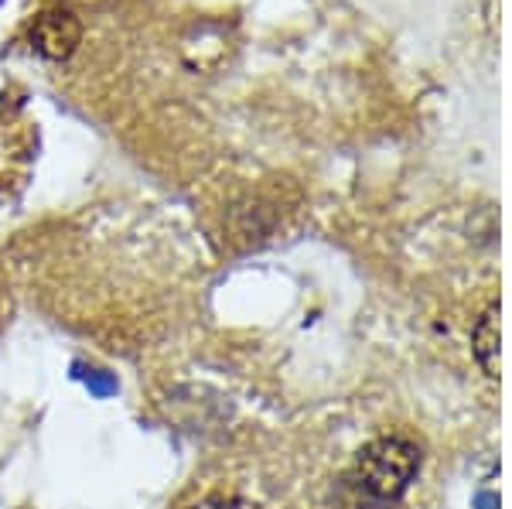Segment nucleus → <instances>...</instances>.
Returning a JSON list of instances; mask_svg holds the SVG:
<instances>
[{
	"label": "nucleus",
	"mask_w": 512,
	"mask_h": 509,
	"mask_svg": "<svg viewBox=\"0 0 512 509\" xmlns=\"http://www.w3.org/2000/svg\"><path fill=\"white\" fill-rule=\"evenodd\" d=\"M195 509H260L250 499H236V496H216V499H205Z\"/></svg>",
	"instance_id": "obj_5"
},
{
	"label": "nucleus",
	"mask_w": 512,
	"mask_h": 509,
	"mask_svg": "<svg viewBox=\"0 0 512 509\" xmlns=\"http://www.w3.org/2000/svg\"><path fill=\"white\" fill-rule=\"evenodd\" d=\"M76 376L89 387V393H96V397H110V393H117V380H113L110 373H103V369H86V366H76Z\"/></svg>",
	"instance_id": "obj_4"
},
{
	"label": "nucleus",
	"mask_w": 512,
	"mask_h": 509,
	"mask_svg": "<svg viewBox=\"0 0 512 509\" xmlns=\"http://www.w3.org/2000/svg\"><path fill=\"white\" fill-rule=\"evenodd\" d=\"M82 38L79 18L65 7H52V11H41L35 24H31V45H35L38 55L52 62H65L72 52H76Z\"/></svg>",
	"instance_id": "obj_2"
},
{
	"label": "nucleus",
	"mask_w": 512,
	"mask_h": 509,
	"mask_svg": "<svg viewBox=\"0 0 512 509\" xmlns=\"http://www.w3.org/2000/svg\"><path fill=\"white\" fill-rule=\"evenodd\" d=\"M417 472H420V448L410 438H403V434H386V438L369 441L359 451V458H355L345 482L366 503L386 506L396 503L410 489Z\"/></svg>",
	"instance_id": "obj_1"
},
{
	"label": "nucleus",
	"mask_w": 512,
	"mask_h": 509,
	"mask_svg": "<svg viewBox=\"0 0 512 509\" xmlns=\"http://www.w3.org/2000/svg\"><path fill=\"white\" fill-rule=\"evenodd\" d=\"M472 352L489 380H499V305H489L472 332Z\"/></svg>",
	"instance_id": "obj_3"
}]
</instances>
